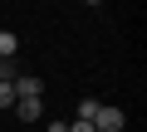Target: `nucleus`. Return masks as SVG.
Returning <instances> with one entry per match:
<instances>
[{
    "instance_id": "7ed1b4c3",
    "label": "nucleus",
    "mask_w": 147,
    "mask_h": 132,
    "mask_svg": "<svg viewBox=\"0 0 147 132\" xmlns=\"http://www.w3.org/2000/svg\"><path fill=\"white\" fill-rule=\"evenodd\" d=\"M15 113H20V122H34V117H44V103L39 98H15Z\"/></svg>"
},
{
    "instance_id": "f03ea898",
    "label": "nucleus",
    "mask_w": 147,
    "mask_h": 132,
    "mask_svg": "<svg viewBox=\"0 0 147 132\" xmlns=\"http://www.w3.org/2000/svg\"><path fill=\"white\" fill-rule=\"evenodd\" d=\"M15 98H44V78H30V74H15Z\"/></svg>"
},
{
    "instance_id": "0eeeda50",
    "label": "nucleus",
    "mask_w": 147,
    "mask_h": 132,
    "mask_svg": "<svg viewBox=\"0 0 147 132\" xmlns=\"http://www.w3.org/2000/svg\"><path fill=\"white\" fill-rule=\"evenodd\" d=\"M10 78H15V64H10V59H0V83H10Z\"/></svg>"
},
{
    "instance_id": "20e7f679",
    "label": "nucleus",
    "mask_w": 147,
    "mask_h": 132,
    "mask_svg": "<svg viewBox=\"0 0 147 132\" xmlns=\"http://www.w3.org/2000/svg\"><path fill=\"white\" fill-rule=\"evenodd\" d=\"M15 49H20V34L0 29V59H15Z\"/></svg>"
},
{
    "instance_id": "6e6552de",
    "label": "nucleus",
    "mask_w": 147,
    "mask_h": 132,
    "mask_svg": "<svg viewBox=\"0 0 147 132\" xmlns=\"http://www.w3.org/2000/svg\"><path fill=\"white\" fill-rule=\"evenodd\" d=\"M69 132H93V122H79V117H74V122H69Z\"/></svg>"
},
{
    "instance_id": "423d86ee",
    "label": "nucleus",
    "mask_w": 147,
    "mask_h": 132,
    "mask_svg": "<svg viewBox=\"0 0 147 132\" xmlns=\"http://www.w3.org/2000/svg\"><path fill=\"white\" fill-rule=\"evenodd\" d=\"M0 108H15V83H0Z\"/></svg>"
},
{
    "instance_id": "9d476101",
    "label": "nucleus",
    "mask_w": 147,
    "mask_h": 132,
    "mask_svg": "<svg viewBox=\"0 0 147 132\" xmlns=\"http://www.w3.org/2000/svg\"><path fill=\"white\" fill-rule=\"evenodd\" d=\"M84 5H103V0H84Z\"/></svg>"
},
{
    "instance_id": "f257e3e1",
    "label": "nucleus",
    "mask_w": 147,
    "mask_h": 132,
    "mask_svg": "<svg viewBox=\"0 0 147 132\" xmlns=\"http://www.w3.org/2000/svg\"><path fill=\"white\" fill-rule=\"evenodd\" d=\"M123 108H113V103H98V113H93V132H123Z\"/></svg>"
},
{
    "instance_id": "1a4fd4ad",
    "label": "nucleus",
    "mask_w": 147,
    "mask_h": 132,
    "mask_svg": "<svg viewBox=\"0 0 147 132\" xmlns=\"http://www.w3.org/2000/svg\"><path fill=\"white\" fill-rule=\"evenodd\" d=\"M49 132H69V122H59V117H54V122H49Z\"/></svg>"
},
{
    "instance_id": "39448f33",
    "label": "nucleus",
    "mask_w": 147,
    "mask_h": 132,
    "mask_svg": "<svg viewBox=\"0 0 147 132\" xmlns=\"http://www.w3.org/2000/svg\"><path fill=\"white\" fill-rule=\"evenodd\" d=\"M93 113H98V98H84L79 103V122H93Z\"/></svg>"
}]
</instances>
